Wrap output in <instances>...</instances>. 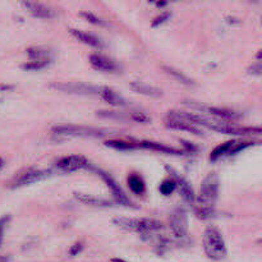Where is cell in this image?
Returning <instances> with one entry per match:
<instances>
[{"label": "cell", "mask_w": 262, "mask_h": 262, "mask_svg": "<svg viewBox=\"0 0 262 262\" xmlns=\"http://www.w3.org/2000/svg\"><path fill=\"white\" fill-rule=\"evenodd\" d=\"M91 164L89 163L84 156L82 155H69L64 156V158L59 159L55 163V166L58 170L63 171V173H73V171L81 170V169H89Z\"/></svg>", "instance_id": "cell-7"}, {"label": "cell", "mask_w": 262, "mask_h": 262, "mask_svg": "<svg viewBox=\"0 0 262 262\" xmlns=\"http://www.w3.org/2000/svg\"><path fill=\"white\" fill-rule=\"evenodd\" d=\"M50 61H41V60H32L30 63H26L23 64L22 68L25 71H40V69L45 68Z\"/></svg>", "instance_id": "cell-26"}, {"label": "cell", "mask_w": 262, "mask_h": 262, "mask_svg": "<svg viewBox=\"0 0 262 262\" xmlns=\"http://www.w3.org/2000/svg\"><path fill=\"white\" fill-rule=\"evenodd\" d=\"M204 250L209 258L222 261L227 256V246L222 232L215 227H209L204 233Z\"/></svg>", "instance_id": "cell-1"}, {"label": "cell", "mask_w": 262, "mask_h": 262, "mask_svg": "<svg viewBox=\"0 0 262 262\" xmlns=\"http://www.w3.org/2000/svg\"><path fill=\"white\" fill-rule=\"evenodd\" d=\"M74 199H76L77 201L81 202V204L90 205V206H100V207L112 206L110 201H107V200L99 199V197L91 196V194L79 193V192H74Z\"/></svg>", "instance_id": "cell-19"}, {"label": "cell", "mask_w": 262, "mask_h": 262, "mask_svg": "<svg viewBox=\"0 0 262 262\" xmlns=\"http://www.w3.org/2000/svg\"><path fill=\"white\" fill-rule=\"evenodd\" d=\"M176 188V182H174L173 179H165V181L160 184V187H159V191H160V193L164 194V196H169V194L173 193Z\"/></svg>", "instance_id": "cell-25"}, {"label": "cell", "mask_w": 262, "mask_h": 262, "mask_svg": "<svg viewBox=\"0 0 262 262\" xmlns=\"http://www.w3.org/2000/svg\"><path fill=\"white\" fill-rule=\"evenodd\" d=\"M130 118H132V119L137 123H148L150 122V117H148V115H146L145 113H140V112L132 113Z\"/></svg>", "instance_id": "cell-30"}, {"label": "cell", "mask_w": 262, "mask_h": 262, "mask_svg": "<svg viewBox=\"0 0 262 262\" xmlns=\"http://www.w3.org/2000/svg\"><path fill=\"white\" fill-rule=\"evenodd\" d=\"M164 71H166V73L170 74L173 78H176L177 81L181 82V83H183V84H186V86H192V84H193V81H192L191 78H188L186 74H183L182 72L177 71V69L171 68V67L164 66Z\"/></svg>", "instance_id": "cell-23"}, {"label": "cell", "mask_w": 262, "mask_h": 262, "mask_svg": "<svg viewBox=\"0 0 262 262\" xmlns=\"http://www.w3.org/2000/svg\"><path fill=\"white\" fill-rule=\"evenodd\" d=\"M69 32H71V35L73 36V37H76L77 40L81 41V42H83V43H86V45H90V46H92V48H96V49L104 48V42H102V41L100 40L97 36L92 35V33H87V32H84V31H81V30H74V28H71V30H69Z\"/></svg>", "instance_id": "cell-15"}, {"label": "cell", "mask_w": 262, "mask_h": 262, "mask_svg": "<svg viewBox=\"0 0 262 262\" xmlns=\"http://www.w3.org/2000/svg\"><path fill=\"white\" fill-rule=\"evenodd\" d=\"M173 181L176 182V187L179 189L181 196L183 197L184 201L189 205H193L194 201H196V196H194V192L193 189H192L191 184H189L186 179L182 178V177L177 176V173H173Z\"/></svg>", "instance_id": "cell-13"}, {"label": "cell", "mask_w": 262, "mask_h": 262, "mask_svg": "<svg viewBox=\"0 0 262 262\" xmlns=\"http://www.w3.org/2000/svg\"><path fill=\"white\" fill-rule=\"evenodd\" d=\"M99 95L102 97L104 101H106L107 104L112 105V106L120 107L127 105V101H125L124 97H123L122 95L118 94V92H115L114 90L109 89V87H100Z\"/></svg>", "instance_id": "cell-14"}, {"label": "cell", "mask_w": 262, "mask_h": 262, "mask_svg": "<svg viewBox=\"0 0 262 262\" xmlns=\"http://www.w3.org/2000/svg\"><path fill=\"white\" fill-rule=\"evenodd\" d=\"M129 87L130 90H133L137 94L145 95V96L148 97H154V99H158V97L163 96V91L160 89H158L155 86H150L147 83H143V82H130Z\"/></svg>", "instance_id": "cell-17"}, {"label": "cell", "mask_w": 262, "mask_h": 262, "mask_svg": "<svg viewBox=\"0 0 262 262\" xmlns=\"http://www.w3.org/2000/svg\"><path fill=\"white\" fill-rule=\"evenodd\" d=\"M90 63L95 69L105 73H115L119 69L118 64L114 60H112L107 56L101 55V54H91L90 55Z\"/></svg>", "instance_id": "cell-10"}, {"label": "cell", "mask_w": 262, "mask_h": 262, "mask_svg": "<svg viewBox=\"0 0 262 262\" xmlns=\"http://www.w3.org/2000/svg\"><path fill=\"white\" fill-rule=\"evenodd\" d=\"M196 215H197V217H200V219H211V217H214V215H215V210L214 209H201V207H199V209L196 210Z\"/></svg>", "instance_id": "cell-28"}, {"label": "cell", "mask_w": 262, "mask_h": 262, "mask_svg": "<svg viewBox=\"0 0 262 262\" xmlns=\"http://www.w3.org/2000/svg\"><path fill=\"white\" fill-rule=\"evenodd\" d=\"M112 262H125V261L122 260V258H113Z\"/></svg>", "instance_id": "cell-35"}, {"label": "cell", "mask_w": 262, "mask_h": 262, "mask_svg": "<svg viewBox=\"0 0 262 262\" xmlns=\"http://www.w3.org/2000/svg\"><path fill=\"white\" fill-rule=\"evenodd\" d=\"M81 15L84 18V19L89 20L90 23H94V25H96V26H106V23H105L104 20L101 19V18H99V17H97V15H95L94 13H91V12H82Z\"/></svg>", "instance_id": "cell-27"}, {"label": "cell", "mask_w": 262, "mask_h": 262, "mask_svg": "<svg viewBox=\"0 0 262 262\" xmlns=\"http://www.w3.org/2000/svg\"><path fill=\"white\" fill-rule=\"evenodd\" d=\"M105 146L107 147H112L115 148V150H120V151H127V150H133V148L138 147L137 142H127V141H114V140H110L105 142Z\"/></svg>", "instance_id": "cell-22"}, {"label": "cell", "mask_w": 262, "mask_h": 262, "mask_svg": "<svg viewBox=\"0 0 262 262\" xmlns=\"http://www.w3.org/2000/svg\"><path fill=\"white\" fill-rule=\"evenodd\" d=\"M82 248H83L82 243H74V245L71 247V250H69V255L71 256L78 255V253L82 251Z\"/></svg>", "instance_id": "cell-32"}, {"label": "cell", "mask_w": 262, "mask_h": 262, "mask_svg": "<svg viewBox=\"0 0 262 262\" xmlns=\"http://www.w3.org/2000/svg\"><path fill=\"white\" fill-rule=\"evenodd\" d=\"M217 194H219V178L215 173L209 174L206 178L204 179L200 188L199 199V207L201 209H214L215 202L217 200Z\"/></svg>", "instance_id": "cell-3"}, {"label": "cell", "mask_w": 262, "mask_h": 262, "mask_svg": "<svg viewBox=\"0 0 262 262\" xmlns=\"http://www.w3.org/2000/svg\"><path fill=\"white\" fill-rule=\"evenodd\" d=\"M22 5L28 10V13L36 18L40 19H50V18L55 17V10L51 9L48 5L42 4V3L36 2H22Z\"/></svg>", "instance_id": "cell-11"}, {"label": "cell", "mask_w": 262, "mask_h": 262, "mask_svg": "<svg viewBox=\"0 0 262 262\" xmlns=\"http://www.w3.org/2000/svg\"><path fill=\"white\" fill-rule=\"evenodd\" d=\"M9 219L10 217L8 216V215L0 217V247H2L3 241H4V232H5V228H7L8 223H9Z\"/></svg>", "instance_id": "cell-29"}, {"label": "cell", "mask_w": 262, "mask_h": 262, "mask_svg": "<svg viewBox=\"0 0 262 262\" xmlns=\"http://www.w3.org/2000/svg\"><path fill=\"white\" fill-rule=\"evenodd\" d=\"M170 13L169 12H164V13H161L160 15H159V17H156L155 19H154V22H152V27H158V26H160V25H163L164 22H166V20L169 19V18H170Z\"/></svg>", "instance_id": "cell-31"}, {"label": "cell", "mask_w": 262, "mask_h": 262, "mask_svg": "<svg viewBox=\"0 0 262 262\" xmlns=\"http://www.w3.org/2000/svg\"><path fill=\"white\" fill-rule=\"evenodd\" d=\"M138 147L148 148V150L152 151H159V152L163 154H169V155H182V151L177 150V148L169 147V146L163 145V143L159 142H152V141H142V142H137Z\"/></svg>", "instance_id": "cell-18"}, {"label": "cell", "mask_w": 262, "mask_h": 262, "mask_svg": "<svg viewBox=\"0 0 262 262\" xmlns=\"http://www.w3.org/2000/svg\"><path fill=\"white\" fill-rule=\"evenodd\" d=\"M169 228H170L171 233L176 238H183L187 237L188 233V217L184 210L178 209L169 216Z\"/></svg>", "instance_id": "cell-6"}, {"label": "cell", "mask_w": 262, "mask_h": 262, "mask_svg": "<svg viewBox=\"0 0 262 262\" xmlns=\"http://www.w3.org/2000/svg\"><path fill=\"white\" fill-rule=\"evenodd\" d=\"M51 87L59 91L67 92V94H76V95H95L99 94L100 87L89 86L83 83H53Z\"/></svg>", "instance_id": "cell-9"}, {"label": "cell", "mask_w": 262, "mask_h": 262, "mask_svg": "<svg viewBox=\"0 0 262 262\" xmlns=\"http://www.w3.org/2000/svg\"><path fill=\"white\" fill-rule=\"evenodd\" d=\"M166 127L170 128V129L184 130V132L192 133V135L196 136H204V132H202L199 127H196V125L191 124V123L188 122H184V120L168 118V120H166Z\"/></svg>", "instance_id": "cell-16"}, {"label": "cell", "mask_w": 262, "mask_h": 262, "mask_svg": "<svg viewBox=\"0 0 262 262\" xmlns=\"http://www.w3.org/2000/svg\"><path fill=\"white\" fill-rule=\"evenodd\" d=\"M182 143H183V146H184V147H186L187 152H193V151L197 150V147H194L193 145H189V142H186V141H182Z\"/></svg>", "instance_id": "cell-34"}, {"label": "cell", "mask_w": 262, "mask_h": 262, "mask_svg": "<svg viewBox=\"0 0 262 262\" xmlns=\"http://www.w3.org/2000/svg\"><path fill=\"white\" fill-rule=\"evenodd\" d=\"M114 224L119 228L129 232L140 233V234H151L158 232L163 228V223L160 220L150 219V217H142V219H135V217H115Z\"/></svg>", "instance_id": "cell-2"}, {"label": "cell", "mask_w": 262, "mask_h": 262, "mask_svg": "<svg viewBox=\"0 0 262 262\" xmlns=\"http://www.w3.org/2000/svg\"><path fill=\"white\" fill-rule=\"evenodd\" d=\"M50 170H30L27 173L22 174L17 181L14 182V186L13 187H23V186H30V184L37 183V182L43 181V179H48L49 177H51Z\"/></svg>", "instance_id": "cell-12"}, {"label": "cell", "mask_w": 262, "mask_h": 262, "mask_svg": "<svg viewBox=\"0 0 262 262\" xmlns=\"http://www.w3.org/2000/svg\"><path fill=\"white\" fill-rule=\"evenodd\" d=\"M3 166V160H2V158H0V168H2Z\"/></svg>", "instance_id": "cell-37"}, {"label": "cell", "mask_w": 262, "mask_h": 262, "mask_svg": "<svg viewBox=\"0 0 262 262\" xmlns=\"http://www.w3.org/2000/svg\"><path fill=\"white\" fill-rule=\"evenodd\" d=\"M201 109L205 110V112L211 113L212 115H216V117L223 118V119H235V118L239 117L237 113L232 112V110L220 109V107H205V106H202Z\"/></svg>", "instance_id": "cell-21"}, {"label": "cell", "mask_w": 262, "mask_h": 262, "mask_svg": "<svg viewBox=\"0 0 262 262\" xmlns=\"http://www.w3.org/2000/svg\"><path fill=\"white\" fill-rule=\"evenodd\" d=\"M253 142H242V141H228V142L222 143L217 147L214 148V151L210 155V160L215 161L217 159L223 158L227 155H234V154L239 152V151L245 150V148L252 146Z\"/></svg>", "instance_id": "cell-8"}, {"label": "cell", "mask_w": 262, "mask_h": 262, "mask_svg": "<svg viewBox=\"0 0 262 262\" xmlns=\"http://www.w3.org/2000/svg\"><path fill=\"white\" fill-rule=\"evenodd\" d=\"M128 186H129L130 191L136 194H142L146 189L145 182L137 174H132L128 177Z\"/></svg>", "instance_id": "cell-20"}, {"label": "cell", "mask_w": 262, "mask_h": 262, "mask_svg": "<svg viewBox=\"0 0 262 262\" xmlns=\"http://www.w3.org/2000/svg\"><path fill=\"white\" fill-rule=\"evenodd\" d=\"M27 54L32 60L50 61V54H49L48 50H43V49L31 48L27 50Z\"/></svg>", "instance_id": "cell-24"}, {"label": "cell", "mask_w": 262, "mask_h": 262, "mask_svg": "<svg viewBox=\"0 0 262 262\" xmlns=\"http://www.w3.org/2000/svg\"><path fill=\"white\" fill-rule=\"evenodd\" d=\"M89 169H90V170L95 171V173H97V176L101 177L102 181H104L105 183H106L107 188H109L110 191H112V194H113V196H114V199H115V201H117V204L123 205V206H127V207L128 206H133L132 201H130V200L128 199L127 194L124 193V191H123V189L120 188L119 184H118L117 182H115V179L113 178L112 176H109V174L105 173L104 170H101V169H99V168H95V166H92V165H90Z\"/></svg>", "instance_id": "cell-5"}, {"label": "cell", "mask_w": 262, "mask_h": 262, "mask_svg": "<svg viewBox=\"0 0 262 262\" xmlns=\"http://www.w3.org/2000/svg\"><path fill=\"white\" fill-rule=\"evenodd\" d=\"M250 71H251L250 73L257 74V76H260V74H261V64H260V61H257V63H256V64H253V66L250 68Z\"/></svg>", "instance_id": "cell-33"}, {"label": "cell", "mask_w": 262, "mask_h": 262, "mask_svg": "<svg viewBox=\"0 0 262 262\" xmlns=\"http://www.w3.org/2000/svg\"><path fill=\"white\" fill-rule=\"evenodd\" d=\"M53 132L58 136H73V137H102L109 133L107 129L99 128L83 127V125H56L53 128Z\"/></svg>", "instance_id": "cell-4"}, {"label": "cell", "mask_w": 262, "mask_h": 262, "mask_svg": "<svg viewBox=\"0 0 262 262\" xmlns=\"http://www.w3.org/2000/svg\"><path fill=\"white\" fill-rule=\"evenodd\" d=\"M0 262H8V258H5V257H0Z\"/></svg>", "instance_id": "cell-36"}]
</instances>
